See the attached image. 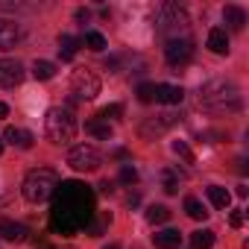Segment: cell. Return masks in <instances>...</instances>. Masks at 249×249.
<instances>
[{"mask_svg":"<svg viewBox=\"0 0 249 249\" xmlns=\"http://www.w3.org/2000/svg\"><path fill=\"white\" fill-rule=\"evenodd\" d=\"M56 202L50 211V229L62 231V234H76L79 229L88 226L91 214H94V191L76 179L59 182L56 188Z\"/></svg>","mask_w":249,"mask_h":249,"instance_id":"cell-1","label":"cell"},{"mask_svg":"<svg viewBox=\"0 0 249 249\" xmlns=\"http://www.w3.org/2000/svg\"><path fill=\"white\" fill-rule=\"evenodd\" d=\"M199 106L211 111H237L240 108V91L229 79H211L199 88Z\"/></svg>","mask_w":249,"mask_h":249,"instance_id":"cell-2","label":"cell"},{"mask_svg":"<svg viewBox=\"0 0 249 249\" xmlns=\"http://www.w3.org/2000/svg\"><path fill=\"white\" fill-rule=\"evenodd\" d=\"M56 188H59L56 170H50V167H36V170L27 173V179H24V185H21V194H24L27 202L38 205V202H47V199L56 194Z\"/></svg>","mask_w":249,"mask_h":249,"instance_id":"cell-3","label":"cell"},{"mask_svg":"<svg viewBox=\"0 0 249 249\" xmlns=\"http://www.w3.org/2000/svg\"><path fill=\"white\" fill-rule=\"evenodd\" d=\"M44 135H47V141H53V144H68V141H73V135H76V120H73V114L68 111V108H50L47 111V117H44Z\"/></svg>","mask_w":249,"mask_h":249,"instance_id":"cell-4","label":"cell"},{"mask_svg":"<svg viewBox=\"0 0 249 249\" xmlns=\"http://www.w3.org/2000/svg\"><path fill=\"white\" fill-rule=\"evenodd\" d=\"M156 24H159V30L167 33L170 38H185L182 33H188L191 18H188V12H185L182 6H176V3H164V6L159 9V15H156Z\"/></svg>","mask_w":249,"mask_h":249,"instance_id":"cell-5","label":"cell"},{"mask_svg":"<svg viewBox=\"0 0 249 249\" xmlns=\"http://www.w3.org/2000/svg\"><path fill=\"white\" fill-rule=\"evenodd\" d=\"M68 164H71L76 173H94V170H100L103 156L97 153V147H91V144H79V147H73V150L68 153Z\"/></svg>","mask_w":249,"mask_h":249,"instance_id":"cell-6","label":"cell"},{"mask_svg":"<svg viewBox=\"0 0 249 249\" xmlns=\"http://www.w3.org/2000/svg\"><path fill=\"white\" fill-rule=\"evenodd\" d=\"M71 88H73V94H76L79 100H94V97L100 94V79H97L94 71L76 68V71L71 73Z\"/></svg>","mask_w":249,"mask_h":249,"instance_id":"cell-7","label":"cell"},{"mask_svg":"<svg viewBox=\"0 0 249 249\" xmlns=\"http://www.w3.org/2000/svg\"><path fill=\"white\" fill-rule=\"evenodd\" d=\"M191 56H194V41L191 38H170L167 47H164V59L170 65H185Z\"/></svg>","mask_w":249,"mask_h":249,"instance_id":"cell-8","label":"cell"},{"mask_svg":"<svg viewBox=\"0 0 249 249\" xmlns=\"http://www.w3.org/2000/svg\"><path fill=\"white\" fill-rule=\"evenodd\" d=\"M24 76H27V71H24V65L18 59H3L0 62V88H15V85L24 82Z\"/></svg>","mask_w":249,"mask_h":249,"instance_id":"cell-9","label":"cell"},{"mask_svg":"<svg viewBox=\"0 0 249 249\" xmlns=\"http://www.w3.org/2000/svg\"><path fill=\"white\" fill-rule=\"evenodd\" d=\"M179 123V114H173V111H167V114H159V117H150L144 126H141V135L144 138H153V135H161V132H167L170 126H176Z\"/></svg>","mask_w":249,"mask_h":249,"instance_id":"cell-10","label":"cell"},{"mask_svg":"<svg viewBox=\"0 0 249 249\" xmlns=\"http://www.w3.org/2000/svg\"><path fill=\"white\" fill-rule=\"evenodd\" d=\"M0 237L9 240V243H24L30 237V229L15 223V220H0Z\"/></svg>","mask_w":249,"mask_h":249,"instance_id":"cell-11","label":"cell"},{"mask_svg":"<svg viewBox=\"0 0 249 249\" xmlns=\"http://www.w3.org/2000/svg\"><path fill=\"white\" fill-rule=\"evenodd\" d=\"M182 100H185L182 85H170V82L156 85V103H164V106H179Z\"/></svg>","mask_w":249,"mask_h":249,"instance_id":"cell-12","label":"cell"},{"mask_svg":"<svg viewBox=\"0 0 249 249\" xmlns=\"http://www.w3.org/2000/svg\"><path fill=\"white\" fill-rule=\"evenodd\" d=\"M179 243H182L179 229H161V231L153 234V246L156 249H179Z\"/></svg>","mask_w":249,"mask_h":249,"instance_id":"cell-13","label":"cell"},{"mask_svg":"<svg viewBox=\"0 0 249 249\" xmlns=\"http://www.w3.org/2000/svg\"><path fill=\"white\" fill-rule=\"evenodd\" d=\"M18 38H21L18 24H12V21H6V18H0V50L15 47V44H18Z\"/></svg>","mask_w":249,"mask_h":249,"instance_id":"cell-14","label":"cell"},{"mask_svg":"<svg viewBox=\"0 0 249 249\" xmlns=\"http://www.w3.org/2000/svg\"><path fill=\"white\" fill-rule=\"evenodd\" d=\"M208 50L211 53H217V56H226L229 53V36H226V30H220V27H214L211 33H208Z\"/></svg>","mask_w":249,"mask_h":249,"instance_id":"cell-15","label":"cell"},{"mask_svg":"<svg viewBox=\"0 0 249 249\" xmlns=\"http://www.w3.org/2000/svg\"><path fill=\"white\" fill-rule=\"evenodd\" d=\"M3 138H6L9 144L21 147V150H30V147H33V135H30V132H24V129H15V126H9V129L3 132Z\"/></svg>","mask_w":249,"mask_h":249,"instance_id":"cell-16","label":"cell"},{"mask_svg":"<svg viewBox=\"0 0 249 249\" xmlns=\"http://www.w3.org/2000/svg\"><path fill=\"white\" fill-rule=\"evenodd\" d=\"M208 199H211V205L220 208V211H226V208L231 205V194H229L226 188H220V185H211V188H208Z\"/></svg>","mask_w":249,"mask_h":249,"instance_id":"cell-17","label":"cell"},{"mask_svg":"<svg viewBox=\"0 0 249 249\" xmlns=\"http://www.w3.org/2000/svg\"><path fill=\"white\" fill-rule=\"evenodd\" d=\"M223 18H226V24H229L231 30H243V27H246V12H243L240 6H226V9H223Z\"/></svg>","mask_w":249,"mask_h":249,"instance_id":"cell-18","label":"cell"},{"mask_svg":"<svg viewBox=\"0 0 249 249\" xmlns=\"http://www.w3.org/2000/svg\"><path fill=\"white\" fill-rule=\"evenodd\" d=\"M85 132L88 135H94V138H111V123H106V120H100V117H94V120H88L85 123Z\"/></svg>","mask_w":249,"mask_h":249,"instance_id":"cell-19","label":"cell"},{"mask_svg":"<svg viewBox=\"0 0 249 249\" xmlns=\"http://www.w3.org/2000/svg\"><path fill=\"white\" fill-rule=\"evenodd\" d=\"M33 76L36 79H53L56 76V65L47 62V59H36L33 62Z\"/></svg>","mask_w":249,"mask_h":249,"instance_id":"cell-20","label":"cell"},{"mask_svg":"<svg viewBox=\"0 0 249 249\" xmlns=\"http://www.w3.org/2000/svg\"><path fill=\"white\" fill-rule=\"evenodd\" d=\"M76 50H79V38H73V36H62L59 38V56L62 59H73Z\"/></svg>","mask_w":249,"mask_h":249,"instance_id":"cell-21","label":"cell"},{"mask_svg":"<svg viewBox=\"0 0 249 249\" xmlns=\"http://www.w3.org/2000/svg\"><path fill=\"white\" fill-rule=\"evenodd\" d=\"M179 182H182V173H179V170H164V173H161V188H164V194H179Z\"/></svg>","mask_w":249,"mask_h":249,"instance_id":"cell-22","label":"cell"},{"mask_svg":"<svg viewBox=\"0 0 249 249\" xmlns=\"http://www.w3.org/2000/svg\"><path fill=\"white\" fill-rule=\"evenodd\" d=\"M191 243H194V249H211L214 246V231L211 229H199V231L191 234Z\"/></svg>","mask_w":249,"mask_h":249,"instance_id":"cell-23","label":"cell"},{"mask_svg":"<svg viewBox=\"0 0 249 249\" xmlns=\"http://www.w3.org/2000/svg\"><path fill=\"white\" fill-rule=\"evenodd\" d=\"M185 211H188V217H191V220H205V217H208L205 205H202L196 196H188V199H185Z\"/></svg>","mask_w":249,"mask_h":249,"instance_id":"cell-24","label":"cell"},{"mask_svg":"<svg viewBox=\"0 0 249 249\" xmlns=\"http://www.w3.org/2000/svg\"><path fill=\"white\" fill-rule=\"evenodd\" d=\"M147 220L156 226V223H167L170 220V208L167 205H150L147 208Z\"/></svg>","mask_w":249,"mask_h":249,"instance_id":"cell-25","label":"cell"},{"mask_svg":"<svg viewBox=\"0 0 249 249\" xmlns=\"http://www.w3.org/2000/svg\"><path fill=\"white\" fill-rule=\"evenodd\" d=\"M85 47H88V50H94V53H103L108 44H106V38H103L100 33H94V30H91V33H85Z\"/></svg>","mask_w":249,"mask_h":249,"instance_id":"cell-26","label":"cell"},{"mask_svg":"<svg viewBox=\"0 0 249 249\" xmlns=\"http://www.w3.org/2000/svg\"><path fill=\"white\" fill-rule=\"evenodd\" d=\"M138 100H141V103H156V85H153V82L138 85Z\"/></svg>","mask_w":249,"mask_h":249,"instance_id":"cell-27","label":"cell"},{"mask_svg":"<svg viewBox=\"0 0 249 249\" xmlns=\"http://www.w3.org/2000/svg\"><path fill=\"white\" fill-rule=\"evenodd\" d=\"M120 182H123V185H135V182H138V170H135L132 164H123V167H120Z\"/></svg>","mask_w":249,"mask_h":249,"instance_id":"cell-28","label":"cell"},{"mask_svg":"<svg viewBox=\"0 0 249 249\" xmlns=\"http://www.w3.org/2000/svg\"><path fill=\"white\" fill-rule=\"evenodd\" d=\"M173 153H176L179 159H185L188 164H194V153H191V147H188L185 141H173Z\"/></svg>","mask_w":249,"mask_h":249,"instance_id":"cell-29","label":"cell"},{"mask_svg":"<svg viewBox=\"0 0 249 249\" xmlns=\"http://www.w3.org/2000/svg\"><path fill=\"white\" fill-rule=\"evenodd\" d=\"M117 114H123V108H120V106H106V108L100 111V120H106V123H108V117H117Z\"/></svg>","mask_w":249,"mask_h":249,"instance_id":"cell-30","label":"cell"},{"mask_svg":"<svg viewBox=\"0 0 249 249\" xmlns=\"http://www.w3.org/2000/svg\"><path fill=\"white\" fill-rule=\"evenodd\" d=\"M243 220H246V214H243V211H231V217H229L231 229H240V226H243Z\"/></svg>","mask_w":249,"mask_h":249,"instance_id":"cell-31","label":"cell"},{"mask_svg":"<svg viewBox=\"0 0 249 249\" xmlns=\"http://www.w3.org/2000/svg\"><path fill=\"white\" fill-rule=\"evenodd\" d=\"M76 18L79 21H88V9H76Z\"/></svg>","mask_w":249,"mask_h":249,"instance_id":"cell-32","label":"cell"},{"mask_svg":"<svg viewBox=\"0 0 249 249\" xmlns=\"http://www.w3.org/2000/svg\"><path fill=\"white\" fill-rule=\"evenodd\" d=\"M6 114H9V106H6V103H0V117H6Z\"/></svg>","mask_w":249,"mask_h":249,"instance_id":"cell-33","label":"cell"},{"mask_svg":"<svg viewBox=\"0 0 249 249\" xmlns=\"http://www.w3.org/2000/svg\"><path fill=\"white\" fill-rule=\"evenodd\" d=\"M106 249H120V246H117V243H108V246H106Z\"/></svg>","mask_w":249,"mask_h":249,"instance_id":"cell-34","label":"cell"},{"mask_svg":"<svg viewBox=\"0 0 249 249\" xmlns=\"http://www.w3.org/2000/svg\"><path fill=\"white\" fill-rule=\"evenodd\" d=\"M0 153H3V141H0Z\"/></svg>","mask_w":249,"mask_h":249,"instance_id":"cell-35","label":"cell"}]
</instances>
